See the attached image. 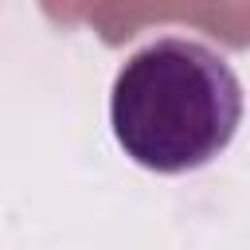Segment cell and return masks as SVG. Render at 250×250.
I'll return each mask as SVG.
<instances>
[{
	"instance_id": "cell-1",
	"label": "cell",
	"mask_w": 250,
	"mask_h": 250,
	"mask_svg": "<svg viewBox=\"0 0 250 250\" xmlns=\"http://www.w3.org/2000/svg\"><path fill=\"white\" fill-rule=\"evenodd\" d=\"M242 82L207 43L164 35L133 51L109 90V125L121 152L160 176L211 164L238 133Z\"/></svg>"
}]
</instances>
